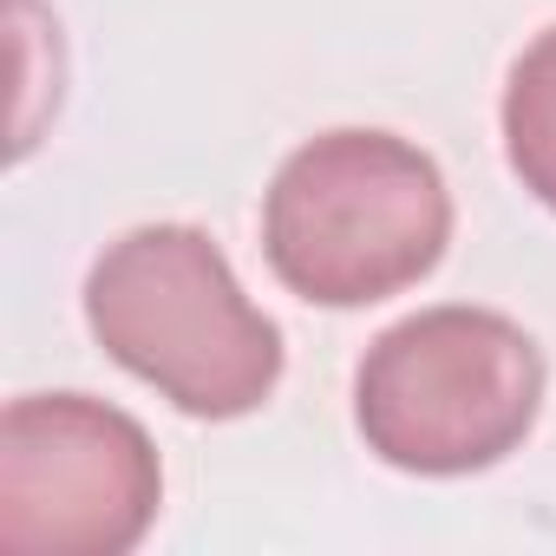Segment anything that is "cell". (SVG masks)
Wrapping results in <instances>:
<instances>
[{"mask_svg":"<svg viewBox=\"0 0 556 556\" xmlns=\"http://www.w3.org/2000/svg\"><path fill=\"white\" fill-rule=\"evenodd\" d=\"M86 328L184 419H242L282 387V328L197 223H138L86 268Z\"/></svg>","mask_w":556,"mask_h":556,"instance_id":"obj_2","label":"cell"},{"mask_svg":"<svg viewBox=\"0 0 556 556\" xmlns=\"http://www.w3.org/2000/svg\"><path fill=\"white\" fill-rule=\"evenodd\" d=\"M497 125H504V164H510V177L543 210H556V27H543L510 60Z\"/></svg>","mask_w":556,"mask_h":556,"instance_id":"obj_5","label":"cell"},{"mask_svg":"<svg viewBox=\"0 0 556 556\" xmlns=\"http://www.w3.org/2000/svg\"><path fill=\"white\" fill-rule=\"evenodd\" d=\"M445 242V170L400 131H321L295 144L262 190V262L308 308H374L426 282Z\"/></svg>","mask_w":556,"mask_h":556,"instance_id":"obj_1","label":"cell"},{"mask_svg":"<svg viewBox=\"0 0 556 556\" xmlns=\"http://www.w3.org/2000/svg\"><path fill=\"white\" fill-rule=\"evenodd\" d=\"M543 387L549 367L523 321L439 302L374 334L354 367V426L393 471L471 478L530 439Z\"/></svg>","mask_w":556,"mask_h":556,"instance_id":"obj_3","label":"cell"},{"mask_svg":"<svg viewBox=\"0 0 556 556\" xmlns=\"http://www.w3.org/2000/svg\"><path fill=\"white\" fill-rule=\"evenodd\" d=\"M164 465L151 432L92 393H21L0 413V549L125 556L151 536Z\"/></svg>","mask_w":556,"mask_h":556,"instance_id":"obj_4","label":"cell"}]
</instances>
